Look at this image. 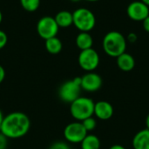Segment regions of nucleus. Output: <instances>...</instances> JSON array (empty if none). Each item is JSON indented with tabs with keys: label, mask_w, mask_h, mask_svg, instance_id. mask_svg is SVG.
<instances>
[{
	"label": "nucleus",
	"mask_w": 149,
	"mask_h": 149,
	"mask_svg": "<svg viewBox=\"0 0 149 149\" xmlns=\"http://www.w3.org/2000/svg\"><path fill=\"white\" fill-rule=\"evenodd\" d=\"M113 112V106L106 100H100L94 104L93 115L101 120H107L112 118Z\"/></svg>",
	"instance_id": "nucleus-11"
},
{
	"label": "nucleus",
	"mask_w": 149,
	"mask_h": 149,
	"mask_svg": "<svg viewBox=\"0 0 149 149\" xmlns=\"http://www.w3.org/2000/svg\"><path fill=\"white\" fill-rule=\"evenodd\" d=\"M86 1H88V2H97V1H100V0H86Z\"/></svg>",
	"instance_id": "nucleus-32"
},
{
	"label": "nucleus",
	"mask_w": 149,
	"mask_h": 149,
	"mask_svg": "<svg viewBox=\"0 0 149 149\" xmlns=\"http://www.w3.org/2000/svg\"><path fill=\"white\" fill-rule=\"evenodd\" d=\"M2 20H3V14H2V11L0 10V24L2 23Z\"/></svg>",
	"instance_id": "nucleus-30"
},
{
	"label": "nucleus",
	"mask_w": 149,
	"mask_h": 149,
	"mask_svg": "<svg viewBox=\"0 0 149 149\" xmlns=\"http://www.w3.org/2000/svg\"><path fill=\"white\" fill-rule=\"evenodd\" d=\"M45 47L46 51L51 54H58L62 51L63 44L61 40L56 36L45 40Z\"/></svg>",
	"instance_id": "nucleus-16"
},
{
	"label": "nucleus",
	"mask_w": 149,
	"mask_h": 149,
	"mask_svg": "<svg viewBox=\"0 0 149 149\" xmlns=\"http://www.w3.org/2000/svg\"><path fill=\"white\" fill-rule=\"evenodd\" d=\"M58 30L59 27L54 17L50 16L42 17L37 24V32L38 36L45 40L56 37Z\"/></svg>",
	"instance_id": "nucleus-6"
},
{
	"label": "nucleus",
	"mask_w": 149,
	"mask_h": 149,
	"mask_svg": "<svg viewBox=\"0 0 149 149\" xmlns=\"http://www.w3.org/2000/svg\"><path fill=\"white\" fill-rule=\"evenodd\" d=\"M21 6L29 12L36 11L40 6V0H20Z\"/></svg>",
	"instance_id": "nucleus-18"
},
{
	"label": "nucleus",
	"mask_w": 149,
	"mask_h": 149,
	"mask_svg": "<svg viewBox=\"0 0 149 149\" xmlns=\"http://www.w3.org/2000/svg\"><path fill=\"white\" fill-rule=\"evenodd\" d=\"M94 101L87 97H79L70 104V113L77 121H82L93 116Z\"/></svg>",
	"instance_id": "nucleus-3"
},
{
	"label": "nucleus",
	"mask_w": 149,
	"mask_h": 149,
	"mask_svg": "<svg viewBox=\"0 0 149 149\" xmlns=\"http://www.w3.org/2000/svg\"><path fill=\"white\" fill-rule=\"evenodd\" d=\"M73 25L79 31L89 32L96 24V17L92 10L86 8H79L72 12Z\"/></svg>",
	"instance_id": "nucleus-4"
},
{
	"label": "nucleus",
	"mask_w": 149,
	"mask_h": 149,
	"mask_svg": "<svg viewBox=\"0 0 149 149\" xmlns=\"http://www.w3.org/2000/svg\"><path fill=\"white\" fill-rule=\"evenodd\" d=\"M7 42H8L7 34L3 31L0 30V50L3 49L7 45Z\"/></svg>",
	"instance_id": "nucleus-21"
},
{
	"label": "nucleus",
	"mask_w": 149,
	"mask_h": 149,
	"mask_svg": "<svg viewBox=\"0 0 149 149\" xmlns=\"http://www.w3.org/2000/svg\"><path fill=\"white\" fill-rule=\"evenodd\" d=\"M87 134V131L80 121L72 122L64 129V137L65 141L72 144H80Z\"/></svg>",
	"instance_id": "nucleus-7"
},
{
	"label": "nucleus",
	"mask_w": 149,
	"mask_h": 149,
	"mask_svg": "<svg viewBox=\"0 0 149 149\" xmlns=\"http://www.w3.org/2000/svg\"><path fill=\"white\" fill-rule=\"evenodd\" d=\"M82 125L84 126L85 129L88 132H91V131H93L95 128H96V126H97V121L92 116V117H89L84 120L81 121Z\"/></svg>",
	"instance_id": "nucleus-19"
},
{
	"label": "nucleus",
	"mask_w": 149,
	"mask_h": 149,
	"mask_svg": "<svg viewBox=\"0 0 149 149\" xmlns=\"http://www.w3.org/2000/svg\"><path fill=\"white\" fill-rule=\"evenodd\" d=\"M4 78H5V70H4V68L0 65V84L3 81Z\"/></svg>",
	"instance_id": "nucleus-24"
},
{
	"label": "nucleus",
	"mask_w": 149,
	"mask_h": 149,
	"mask_svg": "<svg viewBox=\"0 0 149 149\" xmlns=\"http://www.w3.org/2000/svg\"><path fill=\"white\" fill-rule=\"evenodd\" d=\"M29 117L21 112H13L4 116L0 132L8 139H19L24 137L30 130Z\"/></svg>",
	"instance_id": "nucleus-1"
},
{
	"label": "nucleus",
	"mask_w": 149,
	"mask_h": 149,
	"mask_svg": "<svg viewBox=\"0 0 149 149\" xmlns=\"http://www.w3.org/2000/svg\"><path fill=\"white\" fill-rule=\"evenodd\" d=\"M102 78L96 72H89L81 77V89L93 93L100 90L102 86Z\"/></svg>",
	"instance_id": "nucleus-10"
},
{
	"label": "nucleus",
	"mask_w": 149,
	"mask_h": 149,
	"mask_svg": "<svg viewBox=\"0 0 149 149\" xmlns=\"http://www.w3.org/2000/svg\"><path fill=\"white\" fill-rule=\"evenodd\" d=\"M109 149H126V148H125V147H123V146H121V145L116 144V145L112 146V147H111Z\"/></svg>",
	"instance_id": "nucleus-26"
},
{
	"label": "nucleus",
	"mask_w": 149,
	"mask_h": 149,
	"mask_svg": "<svg viewBox=\"0 0 149 149\" xmlns=\"http://www.w3.org/2000/svg\"><path fill=\"white\" fill-rule=\"evenodd\" d=\"M8 138L0 132V149H7L8 148Z\"/></svg>",
	"instance_id": "nucleus-22"
},
{
	"label": "nucleus",
	"mask_w": 149,
	"mask_h": 149,
	"mask_svg": "<svg viewBox=\"0 0 149 149\" xmlns=\"http://www.w3.org/2000/svg\"><path fill=\"white\" fill-rule=\"evenodd\" d=\"M142 24H143L144 30H145L147 32H149V16H148V17L142 21Z\"/></svg>",
	"instance_id": "nucleus-23"
},
{
	"label": "nucleus",
	"mask_w": 149,
	"mask_h": 149,
	"mask_svg": "<svg viewBox=\"0 0 149 149\" xmlns=\"http://www.w3.org/2000/svg\"><path fill=\"white\" fill-rule=\"evenodd\" d=\"M78 62L79 66L86 72H93L100 64L99 53L93 48L83 50L80 52Z\"/></svg>",
	"instance_id": "nucleus-8"
},
{
	"label": "nucleus",
	"mask_w": 149,
	"mask_h": 149,
	"mask_svg": "<svg viewBox=\"0 0 149 149\" xmlns=\"http://www.w3.org/2000/svg\"><path fill=\"white\" fill-rule=\"evenodd\" d=\"M3 118H4V116H3V112H2V111H1V109H0V128H1V126H2V123H3Z\"/></svg>",
	"instance_id": "nucleus-27"
},
{
	"label": "nucleus",
	"mask_w": 149,
	"mask_h": 149,
	"mask_svg": "<svg viewBox=\"0 0 149 149\" xmlns=\"http://www.w3.org/2000/svg\"><path fill=\"white\" fill-rule=\"evenodd\" d=\"M146 128L149 130V113L146 118Z\"/></svg>",
	"instance_id": "nucleus-28"
},
{
	"label": "nucleus",
	"mask_w": 149,
	"mask_h": 149,
	"mask_svg": "<svg viewBox=\"0 0 149 149\" xmlns=\"http://www.w3.org/2000/svg\"><path fill=\"white\" fill-rule=\"evenodd\" d=\"M49 149H71L70 146L64 141H56L54 142Z\"/></svg>",
	"instance_id": "nucleus-20"
},
{
	"label": "nucleus",
	"mask_w": 149,
	"mask_h": 149,
	"mask_svg": "<svg viewBox=\"0 0 149 149\" xmlns=\"http://www.w3.org/2000/svg\"><path fill=\"white\" fill-rule=\"evenodd\" d=\"M93 39L89 32L80 31L76 37V45L80 51L93 48Z\"/></svg>",
	"instance_id": "nucleus-15"
},
{
	"label": "nucleus",
	"mask_w": 149,
	"mask_h": 149,
	"mask_svg": "<svg viewBox=\"0 0 149 149\" xmlns=\"http://www.w3.org/2000/svg\"><path fill=\"white\" fill-rule=\"evenodd\" d=\"M116 58H117V65L121 71L130 72L134 68L135 60L131 54L124 52L119 57H117Z\"/></svg>",
	"instance_id": "nucleus-13"
},
{
	"label": "nucleus",
	"mask_w": 149,
	"mask_h": 149,
	"mask_svg": "<svg viewBox=\"0 0 149 149\" xmlns=\"http://www.w3.org/2000/svg\"><path fill=\"white\" fill-rule=\"evenodd\" d=\"M140 1H141L142 3H144L145 4H147L149 7V0H140Z\"/></svg>",
	"instance_id": "nucleus-29"
},
{
	"label": "nucleus",
	"mask_w": 149,
	"mask_h": 149,
	"mask_svg": "<svg viewBox=\"0 0 149 149\" xmlns=\"http://www.w3.org/2000/svg\"><path fill=\"white\" fill-rule=\"evenodd\" d=\"M70 1H72V2H73V3H78V2H79V1H81V0H70Z\"/></svg>",
	"instance_id": "nucleus-31"
},
{
	"label": "nucleus",
	"mask_w": 149,
	"mask_h": 149,
	"mask_svg": "<svg viewBox=\"0 0 149 149\" xmlns=\"http://www.w3.org/2000/svg\"><path fill=\"white\" fill-rule=\"evenodd\" d=\"M102 45L104 52L108 56L117 58L126 52L127 39L120 32L112 31L105 35Z\"/></svg>",
	"instance_id": "nucleus-2"
},
{
	"label": "nucleus",
	"mask_w": 149,
	"mask_h": 149,
	"mask_svg": "<svg viewBox=\"0 0 149 149\" xmlns=\"http://www.w3.org/2000/svg\"><path fill=\"white\" fill-rule=\"evenodd\" d=\"M134 149H149V130L145 128L139 131L133 138Z\"/></svg>",
	"instance_id": "nucleus-12"
},
{
	"label": "nucleus",
	"mask_w": 149,
	"mask_h": 149,
	"mask_svg": "<svg viewBox=\"0 0 149 149\" xmlns=\"http://www.w3.org/2000/svg\"><path fill=\"white\" fill-rule=\"evenodd\" d=\"M127 16L134 21H143L149 16V7L141 1H134L127 8Z\"/></svg>",
	"instance_id": "nucleus-9"
},
{
	"label": "nucleus",
	"mask_w": 149,
	"mask_h": 149,
	"mask_svg": "<svg viewBox=\"0 0 149 149\" xmlns=\"http://www.w3.org/2000/svg\"><path fill=\"white\" fill-rule=\"evenodd\" d=\"M54 19L59 28H67L73 24L72 12H70L68 10L58 11L54 17Z\"/></svg>",
	"instance_id": "nucleus-14"
},
{
	"label": "nucleus",
	"mask_w": 149,
	"mask_h": 149,
	"mask_svg": "<svg viewBox=\"0 0 149 149\" xmlns=\"http://www.w3.org/2000/svg\"><path fill=\"white\" fill-rule=\"evenodd\" d=\"M81 77H76L72 80L65 81L61 85L58 90L60 100L65 103L71 104L79 97L81 92Z\"/></svg>",
	"instance_id": "nucleus-5"
},
{
	"label": "nucleus",
	"mask_w": 149,
	"mask_h": 149,
	"mask_svg": "<svg viewBox=\"0 0 149 149\" xmlns=\"http://www.w3.org/2000/svg\"><path fill=\"white\" fill-rule=\"evenodd\" d=\"M127 39L130 43H134L137 40V36L134 33H130L127 37Z\"/></svg>",
	"instance_id": "nucleus-25"
},
{
	"label": "nucleus",
	"mask_w": 149,
	"mask_h": 149,
	"mask_svg": "<svg viewBox=\"0 0 149 149\" xmlns=\"http://www.w3.org/2000/svg\"><path fill=\"white\" fill-rule=\"evenodd\" d=\"M81 149H100V141L94 134H88L84 138L80 143Z\"/></svg>",
	"instance_id": "nucleus-17"
}]
</instances>
